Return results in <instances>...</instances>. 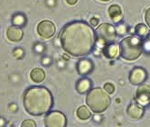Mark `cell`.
<instances>
[{"label": "cell", "instance_id": "1", "mask_svg": "<svg viewBox=\"0 0 150 127\" xmlns=\"http://www.w3.org/2000/svg\"><path fill=\"white\" fill-rule=\"evenodd\" d=\"M62 49L74 57L88 55L95 44V33L91 25L74 21L64 26L59 34Z\"/></svg>", "mask_w": 150, "mask_h": 127}, {"label": "cell", "instance_id": "2", "mask_svg": "<svg viewBox=\"0 0 150 127\" xmlns=\"http://www.w3.org/2000/svg\"><path fill=\"white\" fill-rule=\"evenodd\" d=\"M23 104L29 114L39 116L48 113L52 107V95L45 87H31L24 94Z\"/></svg>", "mask_w": 150, "mask_h": 127}, {"label": "cell", "instance_id": "3", "mask_svg": "<svg viewBox=\"0 0 150 127\" xmlns=\"http://www.w3.org/2000/svg\"><path fill=\"white\" fill-rule=\"evenodd\" d=\"M86 105L92 112L100 114L110 107V98L105 89L103 90L100 88H96L88 93L86 97Z\"/></svg>", "mask_w": 150, "mask_h": 127}, {"label": "cell", "instance_id": "4", "mask_svg": "<svg viewBox=\"0 0 150 127\" xmlns=\"http://www.w3.org/2000/svg\"><path fill=\"white\" fill-rule=\"evenodd\" d=\"M120 56L128 61L135 60L140 57L143 51L142 41L136 36L124 38L120 44Z\"/></svg>", "mask_w": 150, "mask_h": 127}, {"label": "cell", "instance_id": "5", "mask_svg": "<svg viewBox=\"0 0 150 127\" xmlns=\"http://www.w3.org/2000/svg\"><path fill=\"white\" fill-rule=\"evenodd\" d=\"M95 36L101 45L110 44L116 41L117 32L115 27L110 24H102L95 31Z\"/></svg>", "mask_w": 150, "mask_h": 127}, {"label": "cell", "instance_id": "6", "mask_svg": "<svg viewBox=\"0 0 150 127\" xmlns=\"http://www.w3.org/2000/svg\"><path fill=\"white\" fill-rule=\"evenodd\" d=\"M67 123L66 117L62 112H50L45 118V125L49 127H63Z\"/></svg>", "mask_w": 150, "mask_h": 127}, {"label": "cell", "instance_id": "7", "mask_svg": "<svg viewBox=\"0 0 150 127\" xmlns=\"http://www.w3.org/2000/svg\"><path fill=\"white\" fill-rule=\"evenodd\" d=\"M36 31L39 36L42 39H50L55 34L56 27L52 22L49 20H44L40 22L36 27Z\"/></svg>", "mask_w": 150, "mask_h": 127}, {"label": "cell", "instance_id": "8", "mask_svg": "<svg viewBox=\"0 0 150 127\" xmlns=\"http://www.w3.org/2000/svg\"><path fill=\"white\" fill-rule=\"evenodd\" d=\"M136 100L141 105H146L150 102V86L142 84L139 86L136 92Z\"/></svg>", "mask_w": 150, "mask_h": 127}, {"label": "cell", "instance_id": "9", "mask_svg": "<svg viewBox=\"0 0 150 127\" xmlns=\"http://www.w3.org/2000/svg\"><path fill=\"white\" fill-rule=\"evenodd\" d=\"M127 114L131 119L138 120L140 119L144 114V108L141 104H138L137 102L131 103L127 109Z\"/></svg>", "mask_w": 150, "mask_h": 127}, {"label": "cell", "instance_id": "10", "mask_svg": "<svg viewBox=\"0 0 150 127\" xmlns=\"http://www.w3.org/2000/svg\"><path fill=\"white\" fill-rule=\"evenodd\" d=\"M6 38L13 42H16V41H20L24 37V32L21 29L19 26H16V25H12L9 26L6 30Z\"/></svg>", "mask_w": 150, "mask_h": 127}, {"label": "cell", "instance_id": "11", "mask_svg": "<svg viewBox=\"0 0 150 127\" xmlns=\"http://www.w3.org/2000/svg\"><path fill=\"white\" fill-rule=\"evenodd\" d=\"M146 79V72L142 68H136L134 69L129 75V81L133 85L142 84Z\"/></svg>", "mask_w": 150, "mask_h": 127}, {"label": "cell", "instance_id": "12", "mask_svg": "<svg viewBox=\"0 0 150 127\" xmlns=\"http://www.w3.org/2000/svg\"><path fill=\"white\" fill-rule=\"evenodd\" d=\"M92 63L89 60H81L77 64V70L80 75H87L92 70Z\"/></svg>", "mask_w": 150, "mask_h": 127}, {"label": "cell", "instance_id": "13", "mask_svg": "<svg viewBox=\"0 0 150 127\" xmlns=\"http://www.w3.org/2000/svg\"><path fill=\"white\" fill-rule=\"evenodd\" d=\"M30 78L35 83H41L45 79V72L40 68H35L30 72Z\"/></svg>", "mask_w": 150, "mask_h": 127}, {"label": "cell", "instance_id": "14", "mask_svg": "<svg viewBox=\"0 0 150 127\" xmlns=\"http://www.w3.org/2000/svg\"><path fill=\"white\" fill-rule=\"evenodd\" d=\"M121 8L120 6H119L117 5H112L110 6L109 8V15L110 16V18L114 21V22H117L119 21L121 17Z\"/></svg>", "mask_w": 150, "mask_h": 127}, {"label": "cell", "instance_id": "15", "mask_svg": "<svg viewBox=\"0 0 150 127\" xmlns=\"http://www.w3.org/2000/svg\"><path fill=\"white\" fill-rule=\"evenodd\" d=\"M91 82L88 79H83L77 83V90L79 93L84 94L91 88Z\"/></svg>", "mask_w": 150, "mask_h": 127}, {"label": "cell", "instance_id": "16", "mask_svg": "<svg viewBox=\"0 0 150 127\" xmlns=\"http://www.w3.org/2000/svg\"><path fill=\"white\" fill-rule=\"evenodd\" d=\"M117 52H119V48L115 44L106 46L104 49V55L107 58H110V59L116 58L117 56Z\"/></svg>", "mask_w": 150, "mask_h": 127}, {"label": "cell", "instance_id": "17", "mask_svg": "<svg viewBox=\"0 0 150 127\" xmlns=\"http://www.w3.org/2000/svg\"><path fill=\"white\" fill-rule=\"evenodd\" d=\"M77 116L81 120H88L91 118V113L85 105H81L77 110Z\"/></svg>", "mask_w": 150, "mask_h": 127}, {"label": "cell", "instance_id": "18", "mask_svg": "<svg viewBox=\"0 0 150 127\" xmlns=\"http://www.w3.org/2000/svg\"><path fill=\"white\" fill-rule=\"evenodd\" d=\"M26 22V18L22 14H16L12 18V24L16 26H23Z\"/></svg>", "mask_w": 150, "mask_h": 127}, {"label": "cell", "instance_id": "19", "mask_svg": "<svg viewBox=\"0 0 150 127\" xmlns=\"http://www.w3.org/2000/svg\"><path fill=\"white\" fill-rule=\"evenodd\" d=\"M136 32H137V34L139 35V36H141V37H144L146 34H147V28L145 25L143 24H139L136 26L135 28Z\"/></svg>", "mask_w": 150, "mask_h": 127}, {"label": "cell", "instance_id": "20", "mask_svg": "<svg viewBox=\"0 0 150 127\" xmlns=\"http://www.w3.org/2000/svg\"><path fill=\"white\" fill-rule=\"evenodd\" d=\"M24 54H25V52H24V50L22 48H16L13 50L12 51V55L17 59V60H20V59H22L24 57Z\"/></svg>", "mask_w": 150, "mask_h": 127}, {"label": "cell", "instance_id": "21", "mask_svg": "<svg viewBox=\"0 0 150 127\" xmlns=\"http://www.w3.org/2000/svg\"><path fill=\"white\" fill-rule=\"evenodd\" d=\"M21 126L22 127H35L36 126V123L34 120H31V119H27L22 122L21 123Z\"/></svg>", "mask_w": 150, "mask_h": 127}, {"label": "cell", "instance_id": "22", "mask_svg": "<svg viewBox=\"0 0 150 127\" xmlns=\"http://www.w3.org/2000/svg\"><path fill=\"white\" fill-rule=\"evenodd\" d=\"M104 89L108 92L109 94H113L115 91V87L113 86V84L111 83H106L104 85Z\"/></svg>", "mask_w": 150, "mask_h": 127}, {"label": "cell", "instance_id": "23", "mask_svg": "<svg viewBox=\"0 0 150 127\" xmlns=\"http://www.w3.org/2000/svg\"><path fill=\"white\" fill-rule=\"evenodd\" d=\"M18 109V107H17V105L16 103H12V104H10L8 105V110L10 112H12V113H16Z\"/></svg>", "mask_w": 150, "mask_h": 127}, {"label": "cell", "instance_id": "24", "mask_svg": "<svg viewBox=\"0 0 150 127\" xmlns=\"http://www.w3.org/2000/svg\"><path fill=\"white\" fill-rule=\"evenodd\" d=\"M145 20H146V23L147 24V25L150 27V7L145 13Z\"/></svg>", "mask_w": 150, "mask_h": 127}, {"label": "cell", "instance_id": "25", "mask_svg": "<svg viewBox=\"0 0 150 127\" xmlns=\"http://www.w3.org/2000/svg\"><path fill=\"white\" fill-rule=\"evenodd\" d=\"M99 24V19L98 18H96V17H92L91 19V25L92 26H97Z\"/></svg>", "mask_w": 150, "mask_h": 127}, {"label": "cell", "instance_id": "26", "mask_svg": "<svg viewBox=\"0 0 150 127\" xmlns=\"http://www.w3.org/2000/svg\"><path fill=\"white\" fill-rule=\"evenodd\" d=\"M125 32H126V31H125V28H124L123 25H121L120 27H119V34H121V35L124 34H125Z\"/></svg>", "mask_w": 150, "mask_h": 127}, {"label": "cell", "instance_id": "27", "mask_svg": "<svg viewBox=\"0 0 150 127\" xmlns=\"http://www.w3.org/2000/svg\"><path fill=\"white\" fill-rule=\"evenodd\" d=\"M77 1H78V0H66V2L69 4V5H75V4H76L77 3Z\"/></svg>", "mask_w": 150, "mask_h": 127}, {"label": "cell", "instance_id": "28", "mask_svg": "<svg viewBox=\"0 0 150 127\" xmlns=\"http://www.w3.org/2000/svg\"><path fill=\"white\" fill-rule=\"evenodd\" d=\"M6 125V120L3 117H0V127Z\"/></svg>", "mask_w": 150, "mask_h": 127}, {"label": "cell", "instance_id": "29", "mask_svg": "<svg viewBox=\"0 0 150 127\" xmlns=\"http://www.w3.org/2000/svg\"><path fill=\"white\" fill-rule=\"evenodd\" d=\"M100 1H103V2H107V1H110V0H100Z\"/></svg>", "mask_w": 150, "mask_h": 127}]
</instances>
